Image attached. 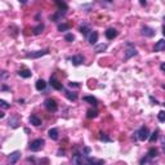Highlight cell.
<instances>
[{
  "instance_id": "8fae6325",
  "label": "cell",
  "mask_w": 165,
  "mask_h": 165,
  "mask_svg": "<svg viewBox=\"0 0 165 165\" xmlns=\"http://www.w3.org/2000/svg\"><path fill=\"white\" fill-rule=\"evenodd\" d=\"M87 162L88 165H103L105 164V160H97V159H92V157L87 156Z\"/></svg>"
},
{
  "instance_id": "f1b7e54d",
  "label": "cell",
  "mask_w": 165,
  "mask_h": 165,
  "mask_svg": "<svg viewBox=\"0 0 165 165\" xmlns=\"http://www.w3.org/2000/svg\"><path fill=\"white\" fill-rule=\"evenodd\" d=\"M9 126H12V128H17L18 126V120L15 117H10L9 119Z\"/></svg>"
},
{
  "instance_id": "e0dca14e",
  "label": "cell",
  "mask_w": 165,
  "mask_h": 165,
  "mask_svg": "<svg viewBox=\"0 0 165 165\" xmlns=\"http://www.w3.org/2000/svg\"><path fill=\"white\" fill-rule=\"evenodd\" d=\"M137 56V50L134 48H128L125 50V59H129L130 57H134Z\"/></svg>"
},
{
  "instance_id": "f35d334b",
  "label": "cell",
  "mask_w": 165,
  "mask_h": 165,
  "mask_svg": "<svg viewBox=\"0 0 165 165\" xmlns=\"http://www.w3.org/2000/svg\"><path fill=\"white\" fill-rule=\"evenodd\" d=\"M58 156H64V151H63V150H62V151L59 150V151H58Z\"/></svg>"
},
{
  "instance_id": "4fadbf2b",
  "label": "cell",
  "mask_w": 165,
  "mask_h": 165,
  "mask_svg": "<svg viewBox=\"0 0 165 165\" xmlns=\"http://www.w3.org/2000/svg\"><path fill=\"white\" fill-rule=\"evenodd\" d=\"M64 14H66V10H62V9H59L58 12L56 13V14L50 15V19H52V21H54V22H57V21H58L59 18H61L62 15H64Z\"/></svg>"
},
{
  "instance_id": "836d02e7",
  "label": "cell",
  "mask_w": 165,
  "mask_h": 165,
  "mask_svg": "<svg viewBox=\"0 0 165 165\" xmlns=\"http://www.w3.org/2000/svg\"><path fill=\"white\" fill-rule=\"evenodd\" d=\"M68 87L70 88H77V87H79V84H77V82H68Z\"/></svg>"
},
{
  "instance_id": "d590c367",
  "label": "cell",
  "mask_w": 165,
  "mask_h": 165,
  "mask_svg": "<svg viewBox=\"0 0 165 165\" xmlns=\"http://www.w3.org/2000/svg\"><path fill=\"white\" fill-rule=\"evenodd\" d=\"M148 160H150V157H144V159H142L141 160V165H144L147 161H148Z\"/></svg>"
},
{
  "instance_id": "44dd1931",
  "label": "cell",
  "mask_w": 165,
  "mask_h": 165,
  "mask_svg": "<svg viewBox=\"0 0 165 165\" xmlns=\"http://www.w3.org/2000/svg\"><path fill=\"white\" fill-rule=\"evenodd\" d=\"M48 134L53 141H57V139H58V130H57V129H54V128L50 129V130L48 131Z\"/></svg>"
},
{
  "instance_id": "d4e9b609",
  "label": "cell",
  "mask_w": 165,
  "mask_h": 165,
  "mask_svg": "<svg viewBox=\"0 0 165 165\" xmlns=\"http://www.w3.org/2000/svg\"><path fill=\"white\" fill-rule=\"evenodd\" d=\"M89 27H88L87 25H82V26H80V32L84 36H88V32H89Z\"/></svg>"
},
{
  "instance_id": "8d00e7d4",
  "label": "cell",
  "mask_w": 165,
  "mask_h": 165,
  "mask_svg": "<svg viewBox=\"0 0 165 165\" xmlns=\"http://www.w3.org/2000/svg\"><path fill=\"white\" fill-rule=\"evenodd\" d=\"M160 68H161V71L165 74V62H162V63L160 64Z\"/></svg>"
},
{
  "instance_id": "d6986e66",
  "label": "cell",
  "mask_w": 165,
  "mask_h": 165,
  "mask_svg": "<svg viewBox=\"0 0 165 165\" xmlns=\"http://www.w3.org/2000/svg\"><path fill=\"white\" fill-rule=\"evenodd\" d=\"M106 49H107V44H98V45H95L94 48V52L95 53H102V52H105Z\"/></svg>"
},
{
  "instance_id": "484cf974",
  "label": "cell",
  "mask_w": 165,
  "mask_h": 165,
  "mask_svg": "<svg viewBox=\"0 0 165 165\" xmlns=\"http://www.w3.org/2000/svg\"><path fill=\"white\" fill-rule=\"evenodd\" d=\"M99 139H101V141H103V142H111V138H110V137H107V134L103 133V131H101V133H99Z\"/></svg>"
},
{
  "instance_id": "4dcf8cb0",
  "label": "cell",
  "mask_w": 165,
  "mask_h": 165,
  "mask_svg": "<svg viewBox=\"0 0 165 165\" xmlns=\"http://www.w3.org/2000/svg\"><path fill=\"white\" fill-rule=\"evenodd\" d=\"M157 119H159V121L164 123L165 121V111H160V112L157 113Z\"/></svg>"
},
{
  "instance_id": "7c38bea8",
  "label": "cell",
  "mask_w": 165,
  "mask_h": 165,
  "mask_svg": "<svg viewBox=\"0 0 165 165\" xmlns=\"http://www.w3.org/2000/svg\"><path fill=\"white\" fill-rule=\"evenodd\" d=\"M154 50H155V52H161V50H165V40H164V39L159 40L156 44H155Z\"/></svg>"
},
{
  "instance_id": "1f68e13d",
  "label": "cell",
  "mask_w": 165,
  "mask_h": 165,
  "mask_svg": "<svg viewBox=\"0 0 165 165\" xmlns=\"http://www.w3.org/2000/svg\"><path fill=\"white\" fill-rule=\"evenodd\" d=\"M64 40L68 41V43H72V41L75 40V36L72 35V34H66V36H64Z\"/></svg>"
},
{
  "instance_id": "83f0119b",
  "label": "cell",
  "mask_w": 165,
  "mask_h": 165,
  "mask_svg": "<svg viewBox=\"0 0 165 165\" xmlns=\"http://www.w3.org/2000/svg\"><path fill=\"white\" fill-rule=\"evenodd\" d=\"M70 28V25H67V23H59L58 25V31H67Z\"/></svg>"
},
{
  "instance_id": "5bb4252c",
  "label": "cell",
  "mask_w": 165,
  "mask_h": 165,
  "mask_svg": "<svg viewBox=\"0 0 165 165\" xmlns=\"http://www.w3.org/2000/svg\"><path fill=\"white\" fill-rule=\"evenodd\" d=\"M82 99H84L85 102H88V103H90V105H93V106H97V105H98L97 98H94L93 95H85Z\"/></svg>"
},
{
  "instance_id": "ac0fdd59",
  "label": "cell",
  "mask_w": 165,
  "mask_h": 165,
  "mask_svg": "<svg viewBox=\"0 0 165 165\" xmlns=\"http://www.w3.org/2000/svg\"><path fill=\"white\" fill-rule=\"evenodd\" d=\"M64 90V89H63ZM64 95L68 98L70 101H76L77 99V94L74 92H70V90H64Z\"/></svg>"
},
{
  "instance_id": "ee69618b",
  "label": "cell",
  "mask_w": 165,
  "mask_h": 165,
  "mask_svg": "<svg viewBox=\"0 0 165 165\" xmlns=\"http://www.w3.org/2000/svg\"><path fill=\"white\" fill-rule=\"evenodd\" d=\"M162 89H165V85H162Z\"/></svg>"
},
{
  "instance_id": "f6af8a7d",
  "label": "cell",
  "mask_w": 165,
  "mask_h": 165,
  "mask_svg": "<svg viewBox=\"0 0 165 165\" xmlns=\"http://www.w3.org/2000/svg\"><path fill=\"white\" fill-rule=\"evenodd\" d=\"M162 105H164V106H165V102H164V103H162Z\"/></svg>"
},
{
  "instance_id": "f546056e",
  "label": "cell",
  "mask_w": 165,
  "mask_h": 165,
  "mask_svg": "<svg viewBox=\"0 0 165 165\" xmlns=\"http://www.w3.org/2000/svg\"><path fill=\"white\" fill-rule=\"evenodd\" d=\"M56 4L58 5L59 9H62V10H67V8H68L66 3H63V1H56Z\"/></svg>"
},
{
  "instance_id": "7a4b0ae2",
  "label": "cell",
  "mask_w": 165,
  "mask_h": 165,
  "mask_svg": "<svg viewBox=\"0 0 165 165\" xmlns=\"http://www.w3.org/2000/svg\"><path fill=\"white\" fill-rule=\"evenodd\" d=\"M44 105H45L46 110L50 111V112H56L57 108H58V105H57V102L53 99V98H48V99H45Z\"/></svg>"
},
{
  "instance_id": "ab89813d",
  "label": "cell",
  "mask_w": 165,
  "mask_h": 165,
  "mask_svg": "<svg viewBox=\"0 0 165 165\" xmlns=\"http://www.w3.org/2000/svg\"><path fill=\"white\" fill-rule=\"evenodd\" d=\"M5 77H7V72H5V71H3V72H1V79L4 80Z\"/></svg>"
},
{
  "instance_id": "9a60e30c",
  "label": "cell",
  "mask_w": 165,
  "mask_h": 165,
  "mask_svg": "<svg viewBox=\"0 0 165 165\" xmlns=\"http://www.w3.org/2000/svg\"><path fill=\"white\" fill-rule=\"evenodd\" d=\"M35 87H36V89H38L39 92H41V90H44V89H45V87H46V82L44 81L43 79H39L38 81H36Z\"/></svg>"
},
{
  "instance_id": "6da1fadb",
  "label": "cell",
  "mask_w": 165,
  "mask_h": 165,
  "mask_svg": "<svg viewBox=\"0 0 165 165\" xmlns=\"http://www.w3.org/2000/svg\"><path fill=\"white\" fill-rule=\"evenodd\" d=\"M43 147H44V139H41V138L35 139V141H32L30 143V150H31V151H34V152L40 151Z\"/></svg>"
},
{
  "instance_id": "7402d4cb",
  "label": "cell",
  "mask_w": 165,
  "mask_h": 165,
  "mask_svg": "<svg viewBox=\"0 0 165 165\" xmlns=\"http://www.w3.org/2000/svg\"><path fill=\"white\" fill-rule=\"evenodd\" d=\"M156 156H157V150L155 148V147H151V148L148 150V152H147V157H150V159H155Z\"/></svg>"
},
{
  "instance_id": "8992f818",
  "label": "cell",
  "mask_w": 165,
  "mask_h": 165,
  "mask_svg": "<svg viewBox=\"0 0 165 165\" xmlns=\"http://www.w3.org/2000/svg\"><path fill=\"white\" fill-rule=\"evenodd\" d=\"M19 157H21V152L19 151H14V152H12V154L8 156V161H9L12 165H14L15 162L19 160Z\"/></svg>"
},
{
  "instance_id": "cb8c5ba5",
  "label": "cell",
  "mask_w": 165,
  "mask_h": 165,
  "mask_svg": "<svg viewBox=\"0 0 165 165\" xmlns=\"http://www.w3.org/2000/svg\"><path fill=\"white\" fill-rule=\"evenodd\" d=\"M157 137H159V131H157V130L152 131V133L150 134V137H148V141L151 142V143H154V142H156Z\"/></svg>"
},
{
  "instance_id": "ba28073f",
  "label": "cell",
  "mask_w": 165,
  "mask_h": 165,
  "mask_svg": "<svg viewBox=\"0 0 165 165\" xmlns=\"http://www.w3.org/2000/svg\"><path fill=\"white\" fill-rule=\"evenodd\" d=\"M142 35L147 36V38H152V36L155 35V30L148 27V26H143V27H142Z\"/></svg>"
},
{
  "instance_id": "9c48e42d",
  "label": "cell",
  "mask_w": 165,
  "mask_h": 165,
  "mask_svg": "<svg viewBox=\"0 0 165 165\" xmlns=\"http://www.w3.org/2000/svg\"><path fill=\"white\" fill-rule=\"evenodd\" d=\"M105 35L108 40H112V39H115L116 36H117V31H116L115 28H107V30L105 31Z\"/></svg>"
},
{
  "instance_id": "52a82bcc",
  "label": "cell",
  "mask_w": 165,
  "mask_h": 165,
  "mask_svg": "<svg viewBox=\"0 0 165 165\" xmlns=\"http://www.w3.org/2000/svg\"><path fill=\"white\" fill-rule=\"evenodd\" d=\"M49 84L52 85V88H54L56 90H63V85H62V82H59L57 79H54V77H50V81H49Z\"/></svg>"
},
{
  "instance_id": "603a6c76",
  "label": "cell",
  "mask_w": 165,
  "mask_h": 165,
  "mask_svg": "<svg viewBox=\"0 0 165 165\" xmlns=\"http://www.w3.org/2000/svg\"><path fill=\"white\" fill-rule=\"evenodd\" d=\"M43 30H44V25L40 23V25H38L36 27H34V35H40V34L43 32Z\"/></svg>"
},
{
  "instance_id": "60d3db41",
  "label": "cell",
  "mask_w": 165,
  "mask_h": 165,
  "mask_svg": "<svg viewBox=\"0 0 165 165\" xmlns=\"http://www.w3.org/2000/svg\"><path fill=\"white\" fill-rule=\"evenodd\" d=\"M150 99H151L152 102H154V105H157V101H156V99H154V97H150Z\"/></svg>"
},
{
  "instance_id": "30bf717a",
  "label": "cell",
  "mask_w": 165,
  "mask_h": 165,
  "mask_svg": "<svg viewBox=\"0 0 165 165\" xmlns=\"http://www.w3.org/2000/svg\"><path fill=\"white\" fill-rule=\"evenodd\" d=\"M88 41H89V44H92V45L97 44V41H98V32L97 31H92V32L89 34V36H88Z\"/></svg>"
},
{
  "instance_id": "4316f807",
  "label": "cell",
  "mask_w": 165,
  "mask_h": 165,
  "mask_svg": "<svg viewBox=\"0 0 165 165\" xmlns=\"http://www.w3.org/2000/svg\"><path fill=\"white\" fill-rule=\"evenodd\" d=\"M87 116L89 119H94V117H97V116H98V112L95 110H89V111H88V113H87Z\"/></svg>"
},
{
  "instance_id": "e575fe53",
  "label": "cell",
  "mask_w": 165,
  "mask_h": 165,
  "mask_svg": "<svg viewBox=\"0 0 165 165\" xmlns=\"http://www.w3.org/2000/svg\"><path fill=\"white\" fill-rule=\"evenodd\" d=\"M161 148H162V152L165 154V138L161 139Z\"/></svg>"
},
{
  "instance_id": "277c9868",
  "label": "cell",
  "mask_w": 165,
  "mask_h": 165,
  "mask_svg": "<svg viewBox=\"0 0 165 165\" xmlns=\"http://www.w3.org/2000/svg\"><path fill=\"white\" fill-rule=\"evenodd\" d=\"M137 133H138L139 141H146V139H148V137H150V131H148V128H147V126H142Z\"/></svg>"
},
{
  "instance_id": "d6a6232c",
  "label": "cell",
  "mask_w": 165,
  "mask_h": 165,
  "mask_svg": "<svg viewBox=\"0 0 165 165\" xmlns=\"http://www.w3.org/2000/svg\"><path fill=\"white\" fill-rule=\"evenodd\" d=\"M0 106H1V108H9L10 107L9 103H7L4 99H0Z\"/></svg>"
},
{
  "instance_id": "5b68a950",
  "label": "cell",
  "mask_w": 165,
  "mask_h": 165,
  "mask_svg": "<svg viewBox=\"0 0 165 165\" xmlns=\"http://www.w3.org/2000/svg\"><path fill=\"white\" fill-rule=\"evenodd\" d=\"M70 61H71V63L74 64V66H80V64L84 63V57H82L81 54H76V56L71 57Z\"/></svg>"
},
{
  "instance_id": "b9f144b4",
  "label": "cell",
  "mask_w": 165,
  "mask_h": 165,
  "mask_svg": "<svg viewBox=\"0 0 165 165\" xmlns=\"http://www.w3.org/2000/svg\"><path fill=\"white\" fill-rule=\"evenodd\" d=\"M1 89H3V90H9V88H8L7 85H3V87H1Z\"/></svg>"
},
{
  "instance_id": "74e56055",
  "label": "cell",
  "mask_w": 165,
  "mask_h": 165,
  "mask_svg": "<svg viewBox=\"0 0 165 165\" xmlns=\"http://www.w3.org/2000/svg\"><path fill=\"white\" fill-rule=\"evenodd\" d=\"M89 152H90V148H89V147H85V148H84V155H88Z\"/></svg>"
},
{
  "instance_id": "ffe728a7",
  "label": "cell",
  "mask_w": 165,
  "mask_h": 165,
  "mask_svg": "<svg viewBox=\"0 0 165 165\" xmlns=\"http://www.w3.org/2000/svg\"><path fill=\"white\" fill-rule=\"evenodd\" d=\"M18 75H19L21 77H23V79H27V77H30L31 76V71L30 70H19L18 71Z\"/></svg>"
},
{
  "instance_id": "7bdbcfd3",
  "label": "cell",
  "mask_w": 165,
  "mask_h": 165,
  "mask_svg": "<svg viewBox=\"0 0 165 165\" xmlns=\"http://www.w3.org/2000/svg\"><path fill=\"white\" fill-rule=\"evenodd\" d=\"M162 35L165 36V25H164V27H162Z\"/></svg>"
},
{
  "instance_id": "2e32d148",
  "label": "cell",
  "mask_w": 165,
  "mask_h": 165,
  "mask_svg": "<svg viewBox=\"0 0 165 165\" xmlns=\"http://www.w3.org/2000/svg\"><path fill=\"white\" fill-rule=\"evenodd\" d=\"M28 120H30V123L32 124V125H35V126H39V125H41V120H40V119H39V117H38V116H36V115H31Z\"/></svg>"
},
{
  "instance_id": "3957f363",
  "label": "cell",
  "mask_w": 165,
  "mask_h": 165,
  "mask_svg": "<svg viewBox=\"0 0 165 165\" xmlns=\"http://www.w3.org/2000/svg\"><path fill=\"white\" fill-rule=\"evenodd\" d=\"M49 50L48 49H44V50H36V52H31V53H27L26 54V58H40V57L45 56V54H48Z\"/></svg>"
}]
</instances>
